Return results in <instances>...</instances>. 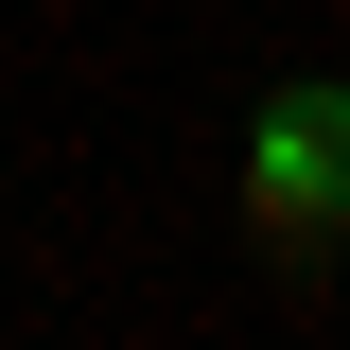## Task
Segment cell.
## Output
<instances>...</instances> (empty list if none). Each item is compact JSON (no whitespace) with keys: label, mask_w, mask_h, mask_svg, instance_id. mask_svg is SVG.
<instances>
[{"label":"cell","mask_w":350,"mask_h":350,"mask_svg":"<svg viewBox=\"0 0 350 350\" xmlns=\"http://www.w3.org/2000/svg\"><path fill=\"white\" fill-rule=\"evenodd\" d=\"M245 228H262L280 280H333V245H350V88H280V105H262V140H245Z\"/></svg>","instance_id":"obj_1"}]
</instances>
